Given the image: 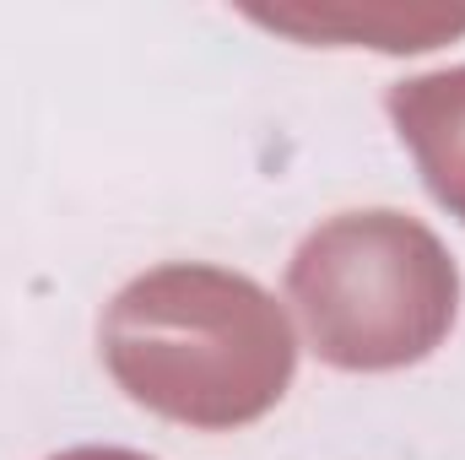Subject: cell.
<instances>
[{"label": "cell", "mask_w": 465, "mask_h": 460, "mask_svg": "<svg viewBox=\"0 0 465 460\" xmlns=\"http://www.w3.org/2000/svg\"><path fill=\"white\" fill-rule=\"evenodd\" d=\"M254 22L298 38H336V44H368L384 55H417L444 38L465 33V11L444 5H336V11H254Z\"/></svg>", "instance_id": "obj_4"}, {"label": "cell", "mask_w": 465, "mask_h": 460, "mask_svg": "<svg viewBox=\"0 0 465 460\" xmlns=\"http://www.w3.org/2000/svg\"><path fill=\"white\" fill-rule=\"evenodd\" d=\"M98 352L135 406L201 434H232L276 412L298 368L287 309L260 282L201 260L124 282L104 309Z\"/></svg>", "instance_id": "obj_1"}, {"label": "cell", "mask_w": 465, "mask_h": 460, "mask_svg": "<svg viewBox=\"0 0 465 460\" xmlns=\"http://www.w3.org/2000/svg\"><path fill=\"white\" fill-rule=\"evenodd\" d=\"M287 298L320 363L390 374L444 346L460 315V271L428 223L368 206L320 223L298 244Z\"/></svg>", "instance_id": "obj_2"}, {"label": "cell", "mask_w": 465, "mask_h": 460, "mask_svg": "<svg viewBox=\"0 0 465 460\" xmlns=\"http://www.w3.org/2000/svg\"><path fill=\"white\" fill-rule=\"evenodd\" d=\"M49 460H152L141 450H104V445H87V450H65V455H49Z\"/></svg>", "instance_id": "obj_5"}, {"label": "cell", "mask_w": 465, "mask_h": 460, "mask_svg": "<svg viewBox=\"0 0 465 460\" xmlns=\"http://www.w3.org/2000/svg\"><path fill=\"white\" fill-rule=\"evenodd\" d=\"M384 109L411 146L428 190L465 223V65L395 82Z\"/></svg>", "instance_id": "obj_3"}]
</instances>
